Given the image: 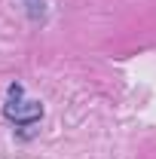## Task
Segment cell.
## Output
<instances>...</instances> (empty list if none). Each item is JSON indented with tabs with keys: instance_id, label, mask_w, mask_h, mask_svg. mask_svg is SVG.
<instances>
[{
	"instance_id": "cell-1",
	"label": "cell",
	"mask_w": 156,
	"mask_h": 159,
	"mask_svg": "<svg viewBox=\"0 0 156 159\" xmlns=\"http://www.w3.org/2000/svg\"><path fill=\"white\" fill-rule=\"evenodd\" d=\"M3 113L12 119V122H19V125H28V122L40 119L43 107H40L37 101H21V86L16 83V86H9V101H6Z\"/></svg>"
},
{
	"instance_id": "cell-2",
	"label": "cell",
	"mask_w": 156,
	"mask_h": 159,
	"mask_svg": "<svg viewBox=\"0 0 156 159\" xmlns=\"http://www.w3.org/2000/svg\"><path fill=\"white\" fill-rule=\"evenodd\" d=\"M28 3H31V16H40V9H43L40 0H28Z\"/></svg>"
}]
</instances>
